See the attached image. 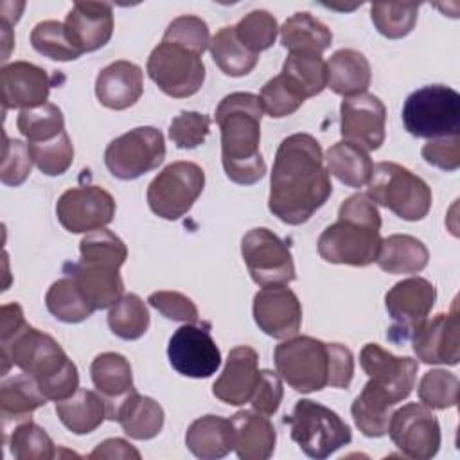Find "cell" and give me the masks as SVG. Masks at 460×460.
Wrapping results in <instances>:
<instances>
[{
    "label": "cell",
    "instance_id": "6da1fadb",
    "mask_svg": "<svg viewBox=\"0 0 460 460\" xmlns=\"http://www.w3.org/2000/svg\"><path fill=\"white\" fill-rule=\"evenodd\" d=\"M332 194L322 146L307 133L286 137L273 160L268 208L282 223L302 225Z\"/></svg>",
    "mask_w": 460,
    "mask_h": 460
},
{
    "label": "cell",
    "instance_id": "7a4b0ae2",
    "mask_svg": "<svg viewBox=\"0 0 460 460\" xmlns=\"http://www.w3.org/2000/svg\"><path fill=\"white\" fill-rule=\"evenodd\" d=\"M259 95L234 92L221 99L216 110V122L221 129V162L225 174L239 185H253L266 174L261 155Z\"/></svg>",
    "mask_w": 460,
    "mask_h": 460
},
{
    "label": "cell",
    "instance_id": "3957f363",
    "mask_svg": "<svg viewBox=\"0 0 460 460\" xmlns=\"http://www.w3.org/2000/svg\"><path fill=\"white\" fill-rule=\"evenodd\" d=\"M2 376L14 365L31 374L49 401H63L79 388V372L63 347L47 332L25 323L9 340L0 341Z\"/></svg>",
    "mask_w": 460,
    "mask_h": 460
},
{
    "label": "cell",
    "instance_id": "277c9868",
    "mask_svg": "<svg viewBox=\"0 0 460 460\" xmlns=\"http://www.w3.org/2000/svg\"><path fill=\"white\" fill-rule=\"evenodd\" d=\"M381 216L367 194L349 196L338 210V221L318 237V253L332 264L368 266L381 246Z\"/></svg>",
    "mask_w": 460,
    "mask_h": 460
},
{
    "label": "cell",
    "instance_id": "5b68a950",
    "mask_svg": "<svg viewBox=\"0 0 460 460\" xmlns=\"http://www.w3.org/2000/svg\"><path fill=\"white\" fill-rule=\"evenodd\" d=\"M367 196L404 221H420L431 208L428 183L395 162H379L372 167Z\"/></svg>",
    "mask_w": 460,
    "mask_h": 460
},
{
    "label": "cell",
    "instance_id": "8992f818",
    "mask_svg": "<svg viewBox=\"0 0 460 460\" xmlns=\"http://www.w3.org/2000/svg\"><path fill=\"white\" fill-rule=\"evenodd\" d=\"M359 365L370 377L361 390L367 401L392 410L411 394L419 363L408 356H394L377 343H367L359 352Z\"/></svg>",
    "mask_w": 460,
    "mask_h": 460
},
{
    "label": "cell",
    "instance_id": "52a82bcc",
    "mask_svg": "<svg viewBox=\"0 0 460 460\" xmlns=\"http://www.w3.org/2000/svg\"><path fill=\"white\" fill-rule=\"evenodd\" d=\"M284 424L291 428V438L298 447L316 460L331 456L352 440L349 424L336 411L311 399L296 401Z\"/></svg>",
    "mask_w": 460,
    "mask_h": 460
},
{
    "label": "cell",
    "instance_id": "ba28073f",
    "mask_svg": "<svg viewBox=\"0 0 460 460\" xmlns=\"http://www.w3.org/2000/svg\"><path fill=\"white\" fill-rule=\"evenodd\" d=\"M402 122L417 138H440L458 133L460 95L444 84H428L411 92L402 106Z\"/></svg>",
    "mask_w": 460,
    "mask_h": 460
},
{
    "label": "cell",
    "instance_id": "9c48e42d",
    "mask_svg": "<svg viewBox=\"0 0 460 460\" xmlns=\"http://www.w3.org/2000/svg\"><path fill=\"white\" fill-rule=\"evenodd\" d=\"M277 374L296 392L311 394L327 386V343L311 336H291L275 347Z\"/></svg>",
    "mask_w": 460,
    "mask_h": 460
},
{
    "label": "cell",
    "instance_id": "30bf717a",
    "mask_svg": "<svg viewBox=\"0 0 460 460\" xmlns=\"http://www.w3.org/2000/svg\"><path fill=\"white\" fill-rule=\"evenodd\" d=\"M205 187V172L194 162H172L147 187L149 208L169 221L185 216Z\"/></svg>",
    "mask_w": 460,
    "mask_h": 460
},
{
    "label": "cell",
    "instance_id": "8fae6325",
    "mask_svg": "<svg viewBox=\"0 0 460 460\" xmlns=\"http://www.w3.org/2000/svg\"><path fill=\"white\" fill-rule=\"evenodd\" d=\"M146 70L156 86L174 99L194 95L205 81L201 56L164 40L151 50Z\"/></svg>",
    "mask_w": 460,
    "mask_h": 460
},
{
    "label": "cell",
    "instance_id": "7c38bea8",
    "mask_svg": "<svg viewBox=\"0 0 460 460\" xmlns=\"http://www.w3.org/2000/svg\"><path fill=\"white\" fill-rule=\"evenodd\" d=\"M165 158V140L153 126L133 128L111 140L104 151V164L111 176L135 180L156 169Z\"/></svg>",
    "mask_w": 460,
    "mask_h": 460
},
{
    "label": "cell",
    "instance_id": "4fadbf2b",
    "mask_svg": "<svg viewBox=\"0 0 460 460\" xmlns=\"http://www.w3.org/2000/svg\"><path fill=\"white\" fill-rule=\"evenodd\" d=\"M241 255L252 280L259 286L289 284L295 264L288 244L268 228H252L241 241Z\"/></svg>",
    "mask_w": 460,
    "mask_h": 460
},
{
    "label": "cell",
    "instance_id": "5bb4252c",
    "mask_svg": "<svg viewBox=\"0 0 460 460\" xmlns=\"http://www.w3.org/2000/svg\"><path fill=\"white\" fill-rule=\"evenodd\" d=\"M435 300V286L422 277H410L394 284L385 295V305L394 322L386 336L394 341L410 340L431 313Z\"/></svg>",
    "mask_w": 460,
    "mask_h": 460
},
{
    "label": "cell",
    "instance_id": "9a60e30c",
    "mask_svg": "<svg viewBox=\"0 0 460 460\" xmlns=\"http://www.w3.org/2000/svg\"><path fill=\"white\" fill-rule=\"evenodd\" d=\"M386 433L394 446L410 458H433L440 447L438 420L428 406L419 402H408L395 410Z\"/></svg>",
    "mask_w": 460,
    "mask_h": 460
},
{
    "label": "cell",
    "instance_id": "2e32d148",
    "mask_svg": "<svg viewBox=\"0 0 460 460\" xmlns=\"http://www.w3.org/2000/svg\"><path fill=\"white\" fill-rule=\"evenodd\" d=\"M113 196L99 185H81L65 190L56 203V216L70 234L101 230L113 221Z\"/></svg>",
    "mask_w": 460,
    "mask_h": 460
},
{
    "label": "cell",
    "instance_id": "e0dca14e",
    "mask_svg": "<svg viewBox=\"0 0 460 460\" xmlns=\"http://www.w3.org/2000/svg\"><path fill=\"white\" fill-rule=\"evenodd\" d=\"M171 367L187 377H210L221 365V352L210 336L208 323H185L176 329L167 345Z\"/></svg>",
    "mask_w": 460,
    "mask_h": 460
},
{
    "label": "cell",
    "instance_id": "ac0fdd59",
    "mask_svg": "<svg viewBox=\"0 0 460 460\" xmlns=\"http://www.w3.org/2000/svg\"><path fill=\"white\" fill-rule=\"evenodd\" d=\"M386 108L374 93L345 97L340 106V133L365 151H376L385 142Z\"/></svg>",
    "mask_w": 460,
    "mask_h": 460
},
{
    "label": "cell",
    "instance_id": "d6986e66",
    "mask_svg": "<svg viewBox=\"0 0 460 460\" xmlns=\"http://www.w3.org/2000/svg\"><path fill=\"white\" fill-rule=\"evenodd\" d=\"M253 320L264 334L275 340L291 338L302 325L300 300L284 284L264 286L253 296Z\"/></svg>",
    "mask_w": 460,
    "mask_h": 460
},
{
    "label": "cell",
    "instance_id": "ffe728a7",
    "mask_svg": "<svg viewBox=\"0 0 460 460\" xmlns=\"http://www.w3.org/2000/svg\"><path fill=\"white\" fill-rule=\"evenodd\" d=\"M458 313L453 304L449 313H438L424 320L411 334L417 359L428 365H456L460 359Z\"/></svg>",
    "mask_w": 460,
    "mask_h": 460
},
{
    "label": "cell",
    "instance_id": "44dd1931",
    "mask_svg": "<svg viewBox=\"0 0 460 460\" xmlns=\"http://www.w3.org/2000/svg\"><path fill=\"white\" fill-rule=\"evenodd\" d=\"M50 77L45 68L29 63L14 61L0 70V90L4 110L9 108H36L47 102L50 92Z\"/></svg>",
    "mask_w": 460,
    "mask_h": 460
},
{
    "label": "cell",
    "instance_id": "7402d4cb",
    "mask_svg": "<svg viewBox=\"0 0 460 460\" xmlns=\"http://www.w3.org/2000/svg\"><path fill=\"white\" fill-rule=\"evenodd\" d=\"M70 43L83 54L104 47L113 32V9L106 2H75L65 18Z\"/></svg>",
    "mask_w": 460,
    "mask_h": 460
},
{
    "label": "cell",
    "instance_id": "603a6c76",
    "mask_svg": "<svg viewBox=\"0 0 460 460\" xmlns=\"http://www.w3.org/2000/svg\"><path fill=\"white\" fill-rule=\"evenodd\" d=\"M259 354L248 345H239L228 352L226 363L219 377L214 381L212 394L221 402L241 406L250 402L259 381Z\"/></svg>",
    "mask_w": 460,
    "mask_h": 460
},
{
    "label": "cell",
    "instance_id": "cb8c5ba5",
    "mask_svg": "<svg viewBox=\"0 0 460 460\" xmlns=\"http://www.w3.org/2000/svg\"><path fill=\"white\" fill-rule=\"evenodd\" d=\"M144 92L142 68L131 61L119 59L104 66L95 79V95L110 110L133 106Z\"/></svg>",
    "mask_w": 460,
    "mask_h": 460
},
{
    "label": "cell",
    "instance_id": "d4e9b609",
    "mask_svg": "<svg viewBox=\"0 0 460 460\" xmlns=\"http://www.w3.org/2000/svg\"><path fill=\"white\" fill-rule=\"evenodd\" d=\"M90 374L97 394L106 402V419H113L119 404L135 390L129 361L119 352H102L90 365Z\"/></svg>",
    "mask_w": 460,
    "mask_h": 460
},
{
    "label": "cell",
    "instance_id": "484cf974",
    "mask_svg": "<svg viewBox=\"0 0 460 460\" xmlns=\"http://www.w3.org/2000/svg\"><path fill=\"white\" fill-rule=\"evenodd\" d=\"M234 428V449L241 460H268L275 451L277 433L268 415L255 410H241L230 417Z\"/></svg>",
    "mask_w": 460,
    "mask_h": 460
},
{
    "label": "cell",
    "instance_id": "4316f807",
    "mask_svg": "<svg viewBox=\"0 0 460 460\" xmlns=\"http://www.w3.org/2000/svg\"><path fill=\"white\" fill-rule=\"evenodd\" d=\"M65 271L77 282L95 311L111 307L124 293V282L119 268L77 261L65 264Z\"/></svg>",
    "mask_w": 460,
    "mask_h": 460
},
{
    "label": "cell",
    "instance_id": "83f0119b",
    "mask_svg": "<svg viewBox=\"0 0 460 460\" xmlns=\"http://www.w3.org/2000/svg\"><path fill=\"white\" fill-rule=\"evenodd\" d=\"M189 451L201 460L226 456L234 449V428L230 419L219 415H203L196 419L185 433Z\"/></svg>",
    "mask_w": 460,
    "mask_h": 460
},
{
    "label": "cell",
    "instance_id": "f1b7e54d",
    "mask_svg": "<svg viewBox=\"0 0 460 460\" xmlns=\"http://www.w3.org/2000/svg\"><path fill=\"white\" fill-rule=\"evenodd\" d=\"M327 66V88L343 97L365 93L370 86L372 72L370 63L359 50L340 49L336 50Z\"/></svg>",
    "mask_w": 460,
    "mask_h": 460
},
{
    "label": "cell",
    "instance_id": "f546056e",
    "mask_svg": "<svg viewBox=\"0 0 460 460\" xmlns=\"http://www.w3.org/2000/svg\"><path fill=\"white\" fill-rule=\"evenodd\" d=\"M164 419V408L155 399L133 392L119 404L111 420H117L128 437L149 440L162 431Z\"/></svg>",
    "mask_w": 460,
    "mask_h": 460
},
{
    "label": "cell",
    "instance_id": "4dcf8cb0",
    "mask_svg": "<svg viewBox=\"0 0 460 460\" xmlns=\"http://www.w3.org/2000/svg\"><path fill=\"white\" fill-rule=\"evenodd\" d=\"M47 401L49 399L43 395L31 374L22 372L4 379L0 385V415L4 429H7L11 422L18 424L25 419H31L29 415Z\"/></svg>",
    "mask_w": 460,
    "mask_h": 460
},
{
    "label": "cell",
    "instance_id": "1f68e13d",
    "mask_svg": "<svg viewBox=\"0 0 460 460\" xmlns=\"http://www.w3.org/2000/svg\"><path fill=\"white\" fill-rule=\"evenodd\" d=\"M428 259L429 252L420 239L406 234H394L386 239H381L376 262L383 271L402 275L422 271L428 264Z\"/></svg>",
    "mask_w": 460,
    "mask_h": 460
},
{
    "label": "cell",
    "instance_id": "d6a6232c",
    "mask_svg": "<svg viewBox=\"0 0 460 460\" xmlns=\"http://www.w3.org/2000/svg\"><path fill=\"white\" fill-rule=\"evenodd\" d=\"M332 41L331 29L309 13H295L280 27V43L289 54L322 56Z\"/></svg>",
    "mask_w": 460,
    "mask_h": 460
},
{
    "label": "cell",
    "instance_id": "836d02e7",
    "mask_svg": "<svg viewBox=\"0 0 460 460\" xmlns=\"http://www.w3.org/2000/svg\"><path fill=\"white\" fill-rule=\"evenodd\" d=\"M56 413L66 429L75 435H86L106 419V402L97 392L77 388L74 395L56 402Z\"/></svg>",
    "mask_w": 460,
    "mask_h": 460
},
{
    "label": "cell",
    "instance_id": "e575fe53",
    "mask_svg": "<svg viewBox=\"0 0 460 460\" xmlns=\"http://www.w3.org/2000/svg\"><path fill=\"white\" fill-rule=\"evenodd\" d=\"M329 174L336 176L347 187H363L368 183L372 174V160L368 153L350 142H336L323 156Z\"/></svg>",
    "mask_w": 460,
    "mask_h": 460
},
{
    "label": "cell",
    "instance_id": "d590c367",
    "mask_svg": "<svg viewBox=\"0 0 460 460\" xmlns=\"http://www.w3.org/2000/svg\"><path fill=\"white\" fill-rule=\"evenodd\" d=\"M45 305L54 318L65 323H79L95 311L92 302L70 275L52 282L45 295Z\"/></svg>",
    "mask_w": 460,
    "mask_h": 460
},
{
    "label": "cell",
    "instance_id": "8d00e7d4",
    "mask_svg": "<svg viewBox=\"0 0 460 460\" xmlns=\"http://www.w3.org/2000/svg\"><path fill=\"white\" fill-rule=\"evenodd\" d=\"M208 49L214 63L221 68L223 74L230 77H241L250 74L259 61V54H253L241 45V41L235 36L234 25L221 27L210 38Z\"/></svg>",
    "mask_w": 460,
    "mask_h": 460
},
{
    "label": "cell",
    "instance_id": "74e56055",
    "mask_svg": "<svg viewBox=\"0 0 460 460\" xmlns=\"http://www.w3.org/2000/svg\"><path fill=\"white\" fill-rule=\"evenodd\" d=\"M305 99L318 95L327 86V66L316 54H289L280 72Z\"/></svg>",
    "mask_w": 460,
    "mask_h": 460
},
{
    "label": "cell",
    "instance_id": "f35d334b",
    "mask_svg": "<svg viewBox=\"0 0 460 460\" xmlns=\"http://www.w3.org/2000/svg\"><path fill=\"white\" fill-rule=\"evenodd\" d=\"M111 332L122 340H138L149 327V311L144 300L135 293L122 295L108 313Z\"/></svg>",
    "mask_w": 460,
    "mask_h": 460
},
{
    "label": "cell",
    "instance_id": "ab89813d",
    "mask_svg": "<svg viewBox=\"0 0 460 460\" xmlns=\"http://www.w3.org/2000/svg\"><path fill=\"white\" fill-rule=\"evenodd\" d=\"M5 438L9 440L11 455L16 460H49L56 456L52 438L31 419L18 422Z\"/></svg>",
    "mask_w": 460,
    "mask_h": 460
},
{
    "label": "cell",
    "instance_id": "60d3db41",
    "mask_svg": "<svg viewBox=\"0 0 460 460\" xmlns=\"http://www.w3.org/2000/svg\"><path fill=\"white\" fill-rule=\"evenodd\" d=\"M419 4L415 2H377L370 5V18L377 32L390 40L408 36L417 23Z\"/></svg>",
    "mask_w": 460,
    "mask_h": 460
},
{
    "label": "cell",
    "instance_id": "b9f144b4",
    "mask_svg": "<svg viewBox=\"0 0 460 460\" xmlns=\"http://www.w3.org/2000/svg\"><path fill=\"white\" fill-rule=\"evenodd\" d=\"M16 126L18 131L29 140V144H36L52 140L59 133H63L65 119L56 104L45 102L36 108L22 110L16 119Z\"/></svg>",
    "mask_w": 460,
    "mask_h": 460
},
{
    "label": "cell",
    "instance_id": "7bdbcfd3",
    "mask_svg": "<svg viewBox=\"0 0 460 460\" xmlns=\"http://www.w3.org/2000/svg\"><path fill=\"white\" fill-rule=\"evenodd\" d=\"M234 27L241 45L253 54L268 50L275 43L279 32L275 16L264 9L250 11Z\"/></svg>",
    "mask_w": 460,
    "mask_h": 460
},
{
    "label": "cell",
    "instance_id": "ee69618b",
    "mask_svg": "<svg viewBox=\"0 0 460 460\" xmlns=\"http://www.w3.org/2000/svg\"><path fill=\"white\" fill-rule=\"evenodd\" d=\"M79 261L104 264L111 268H120L128 257V248L122 239L106 228L88 232L79 243Z\"/></svg>",
    "mask_w": 460,
    "mask_h": 460
},
{
    "label": "cell",
    "instance_id": "f6af8a7d",
    "mask_svg": "<svg viewBox=\"0 0 460 460\" xmlns=\"http://www.w3.org/2000/svg\"><path fill=\"white\" fill-rule=\"evenodd\" d=\"M460 383L453 372L447 370H428L417 388L419 401L429 410L453 408L458 402Z\"/></svg>",
    "mask_w": 460,
    "mask_h": 460
},
{
    "label": "cell",
    "instance_id": "bcb514c9",
    "mask_svg": "<svg viewBox=\"0 0 460 460\" xmlns=\"http://www.w3.org/2000/svg\"><path fill=\"white\" fill-rule=\"evenodd\" d=\"M31 43L36 52L56 61H72L81 56V52L70 43L65 23L56 20L36 23L31 32Z\"/></svg>",
    "mask_w": 460,
    "mask_h": 460
},
{
    "label": "cell",
    "instance_id": "7dc6e473",
    "mask_svg": "<svg viewBox=\"0 0 460 460\" xmlns=\"http://www.w3.org/2000/svg\"><path fill=\"white\" fill-rule=\"evenodd\" d=\"M36 167L47 176H59L68 171L74 162V146L66 131L52 140L27 144Z\"/></svg>",
    "mask_w": 460,
    "mask_h": 460
},
{
    "label": "cell",
    "instance_id": "c3c4849f",
    "mask_svg": "<svg viewBox=\"0 0 460 460\" xmlns=\"http://www.w3.org/2000/svg\"><path fill=\"white\" fill-rule=\"evenodd\" d=\"M259 101L262 111L271 119H282L295 113L304 104L305 97L282 74H279L262 86Z\"/></svg>",
    "mask_w": 460,
    "mask_h": 460
},
{
    "label": "cell",
    "instance_id": "681fc988",
    "mask_svg": "<svg viewBox=\"0 0 460 460\" xmlns=\"http://www.w3.org/2000/svg\"><path fill=\"white\" fill-rule=\"evenodd\" d=\"M164 41L176 43L201 56L210 45L208 25L205 20L194 14L178 16L167 25L164 32Z\"/></svg>",
    "mask_w": 460,
    "mask_h": 460
},
{
    "label": "cell",
    "instance_id": "f907efd6",
    "mask_svg": "<svg viewBox=\"0 0 460 460\" xmlns=\"http://www.w3.org/2000/svg\"><path fill=\"white\" fill-rule=\"evenodd\" d=\"M212 119L199 111H180L169 126V138L180 149H194L201 146L210 133Z\"/></svg>",
    "mask_w": 460,
    "mask_h": 460
},
{
    "label": "cell",
    "instance_id": "816d5d0a",
    "mask_svg": "<svg viewBox=\"0 0 460 460\" xmlns=\"http://www.w3.org/2000/svg\"><path fill=\"white\" fill-rule=\"evenodd\" d=\"M4 138H5V144H4V160H2L0 180L5 185L18 187L31 174V167L34 162H32L27 144H23L22 140H16V138H7L5 135H4Z\"/></svg>",
    "mask_w": 460,
    "mask_h": 460
},
{
    "label": "cell",
    "instance_id": "f5cc1de1",
    "mask_svg": "<svg viewBox=\"0 0 460 460\" xmlns=\"http://www.w3.org/2000/svg\"><path fill=\"white\" fill-rule=\"evenodd\" d=\"M149 305L162 313L169 320L183 323H198L199 313L196 304L178 291H155L147 296Z\"/></svg>",
    "mask_w": 460,
    "mask_h": 460
},
{
    "label": "cell",
    "instance_id": "db71d44e",
    "mask_svg": "<svg viewBox=\"0 0 460 460\" xmlns=\"http://www.w3.org/2000/svg\"><path fill=\"white\" fill-rule=\"evenodd\" d=\"M284 397V388L280 376L271 370H259V381L252 394V408L264 415H273Z\"/></svg>",
    "mask_w": 460,
    "mask_h": 460
},
{
    "label": "cell",
    "instance_id": "11a10c76",
    "mask_svg": "<svg viewBox=\"0 0 460 460\" xmlns=\"http://www.w3.org/2000/svg\"><path fill=\"white\" fill-rule=\"evenodd\" d=\"M420 153L428 164L442 171H456L460 167V135L431 138L422 146Z\"/></svg>",
    "mask_w": 460,
    "mask_h": 460
},
{
    "label": "cell",
    "instance_id": "9f6ffc18",
    "mask_svg": "<svg viewBox=\"0 0 460 460\" xmlns=\"http://www.w3.org/2000/svg\"><path fill=\"white\" fill-rule=\"evenodd\" d=\"M329 352V379L327 386L349 388L354 376L352 352L341 343H327Z\"/></svg>",
    "mask_w": 460,
    "mask_h": 460
},
{
    "label": "cell",
    "instance_id": "6f0895ef",
    "mask_svg": "<svg viewBox=\"0 0 460 460\" xmlns=\"http://www.w3.org/2000/svg\"><path fill=\"white\" fill-rule=\"evenodd\" d=\"M88 458H92V460H102V458H124V460L135 458V460H138L140 453L124 438H108V440L101 442L88 455Z\"/></svg>",
    "mask_w": 460,
    "mask_h": 460
},
{
    "label": "cell",
    "instance_id": "680465c9",
    "mask_svg": "<svg viewBox=\"0 0 460 460\" xmlns=\"http://www.w3.org/2000/svg\"><path fill=\"white\" fill-rule=\"evenodd\" d=\"M22 305L16 302L4 304L0 309V341L9 340L13 334H16L25 325Z\"/></svg>",
    "mask_w": 460,
    "mask_h": 460
}]
</instances>
